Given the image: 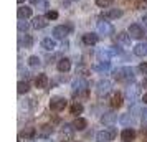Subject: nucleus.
Returning <instances> with one entry per match:
<instances>
[{
	"label": "nucleus",
	"instance_id": "29",
	"mask_svg": "<svg viewBox=\"0 0 147 142\" xmlns=\"http://www.w3.org/2000/svg\"><path fill=\"white\" fill-rule=\"evenodd\" d=\"M35 135V129L33 127H27L23 132H22V137H25V141H32Z\"/></svg>",
	"mask_w": 147,
	"mask_h": 142
},
{
	"label": "nucleus",
	"instance_id": "4",
	"mask_svg": "<svg viewBox=\"0 0 147 142\" xmlns=\"http://www.w3.org/2000/svg\"><path fill=\"white\" fill-rule=\"evenodd\" d=\"M68 101L65 98H61V96H55L51 98V101H50V109L51 111H63V109L66 108Z\"/></svg>",
	"mask_w": 147,
	"mask_h": 142
},
{
	"label": "nucleus",
	"instance_id": "5",
	"mask_svg": "<svg viewBox=\"0 0 147 142\" xmlns=\"http://www.w3.org/2000/svg\"><path fill=\"white\" fill-rule=\"evenodd\" d=\"M73 93L74 94H88V83L84 81V78H78L73 83Z\"/></svg>",
	"mask_w": 147,
	"mask_h": 142
},
{
	"label": "nucleus",
	"instance_id": "37",
	"mask_svg": "<svg viewBox=\"0 0 147 142\" xmlns=\"http://www.w3.org/2000/svg\"><path fill=\"white\" fill-rule=\"evenodd\" d=\"M139 71L142 73V75H147V63H146V61L139 65Z\"/></svg>",
	"mask_w": 147,
	"mask_h": 142
},
{
	"label": "nucleus",
	"instance_id": "20",
	"mask_svg": "<svg viewBox=\"0 0 147 142\" xmlns=\"http://www.w3.org/2000/svg\"><path fill=\"white\" fill-rule=\"evenodd\" d=\"M116 114L114 112H106V114H102V117H101V122L104 124V126H113L114 122H116Z\"/></svg>",
	"mask_w": 147,
	"mask_h": 142
},
{
	"label": "nucleus",
	"instance_id": "26",
	"mask_svg": "<svg viewBox=\"0 0 147 142\" xmlns=\"http://www.w3.org/2000/svg\"><path fill=\"white\" fill-rule=\"evenodd\" d=\"M86 119H83V117H76V121L73 122V126L76 131H84V127H86Z\"/></svg>",
	"mask_w": 147,
	"mask_h": 142
},
{
	"label": "nucleus",
	"instance_id": "11",
	"mask_svg": "<svg viewBox=\"0 0 147 142\" xmlns=\"http://www.w3.org/2000/svg\"><path fill=\"white\" fill-rule=\"evenodd\" d=\"M121 139H122V142H132L136 139V131L131 127H126L121 132Z\"/></svg>",
	"mask_w": 147,
	"mask_h": 142
},
{
	"label": "nucleus",
	"instance_id": "19",
	"mask_svg": "<svg viewBox=\"0 0 147 142\" xmlns=\"http://www.w3.org/2000/svg\"><path fill=\"white\" fill-rule=\"evenodd\" d=\"M69 68H71V61L68 60V58H61V60L58 61V71H60V73H68Z\"/></svg>",
	"mask_w": 147,
	"mask_h": 142
},
{
	"label": "nucleus",
	"instance_id": "39",
	"mask_svg": "<svg viewBox=\"0 0 147 142\" xmlns=\"http://www.w3.org/2000/svg\"><path fill=\"white\" fill-rule=\"evenodd\" d=\"M142 27L147 30V17H144V18H142Z\"/></svg>",
	"mask_w": 147,
	"mask_h": 142
},
{
	"label": "nucleus",
	"instance_id": "33",
	"mask_svg": "<svg viewBox=\"0 0 147 142\" xmlns=\"http://www.w3.org/2000/svg\"><path fill=\"white\" fill-rule=\"evenodd\" d=\"M136 7L139 8V10H147V0H137Z\"/></svg>",
	"mask_w": 147,
	"mask_h": 142
},
{
	"label": "nucleus",
	"instance_id": "24",
	"mask_svg": "<svg viewBox=\"0 0 147 142\" xmlns=\"http://www.w3.org/2000/svg\"><path fill=\"white\" fill-rule=\"evenodd\" d=\"M104 17L106 18H119V17H122V10H119V8H111V10L104 12Z\"/></svg>",
	"mask_w": 147,
	"mask_h": 142
},
{
	"label": "nucleus",
	"instance_id": "13",
	"mask_svg": "<svg viewBox=\"0 0 147 142\" xmlns=\"http://www.w3.org/2000/svg\"><path fill=\"white\" fill-rule=\"evenodd\" d=\"M35 86L40 89H45L48 86V76L45 73H40V75L35 78Z\"/></svg>",
	"mask_w": 147,
	"mask_h": 142
},
{
	"label": "nucleus",
	"instance_id": "23",
	"mask_svg": "<svg viewBox=\"0 0 147 142\" xmlns=\"http://www.w3.org/2000/svg\"><path fill=\"white\" fill-rule=\"evenodd\" d=\"M47 20H48L47 17H36V18L33 20V27L36 28V30H41V28H45L48 25Z\"/></svg>",
	"mask_w": 147,
	"mask_h": 142
},
{
	"label": "nucleus",
	"instance_id": "27",
	"mask_svg": "<svg viewBox=\"0 0 147 142\" xmlns=\"http://www.w3.org/2000/svg\"><path fill=\"white\" fill-rule=\"evenodd\" d=\"M28 89H30V84L27 81H18V84H17L18 94H25V93H28Z\"/></svg>",
	"mask_w": 147,
	"mask_h": 142
},
{
	"label": "nucleus",
	"instance_id": "15",
	"mask_svg": "<svg viewBox=\"0 0 147 142\" xmlns=\"http://www.w3.org/2000/svg\"><path fill=\"white\" fill-rule=\"evenodd\" d=\"M41 48L47 50V51H53L55 48H56L55 38H43V40H41Z\"/></svg>",
	"mask_w": 147,
	"mask_h": 142
},
{
	"label": "nucleus",
	"instance_id": "16",
	"mask_svg": "<svg viewBox=\"0 0 147 142\" xmlns=\"http://www.w3.org/2000/svg\"><path fill=\"white\" fill-rule=\"evenodd\" d=\"M109 104H111V108H119V106H122V94L121 93H113L111 94V99H109Z\"/></svg>",
	"mask_w": 147,
	"mask_h": 142
},
{
	"label": "nucleus",
	"instance_id": "2",
	"mask_svg": "<svg viewBox=\"0 0 147 142\" xmlns=\"http://www.w3.org/2000/svg\"><path fill=\"white\" fill-rule=\"evenodd\" d=\"M114 135H116V129L114 127L107 129V131H99L96 134V142H111Z\"/></svg>",
	"mask_w": 147,
	"mask_h": 142
},
{
	"label": "nucleus",
	"instance_id": "30",
	"mask_svg": "<svg viewBox=\"0 0 147 142\" xmlns=\"http://www.w3.org/2000/svg\"><path fill=\"white\" fill-rule=\"evenodd\" d=\"M83 104L81 102H74L73 106H71V114H74V116H80L81 112H83Z\"/></svg>",
	"mask_w": 147,
	"mask_h": 142
},
{
	"label": "nucleus",
	"instance_id": "8",
	"mask_svg": "<svg viewBox=\"0 0 147 142\" xmlns=\"http://www.w3.org/2000/svg\"><path fill=\"white\" fill-rule=\"evenodd\" d=\"M109 91H111V81H109V79H101V81L96 84V93H98L99 98L107 94Z\"/></svg>",
	"mask_w": 147,
	"mask_h": 142
},
{
	"label": "nucleus",
	"instance_id": "1",
	"mask_svg": "<svg viewBox=\"0 0 147 142\" xmlns=\"http://www.w3.org/2000/svg\"><path fill=\"white\" fill-rule=\"evenodd\" d=\"M113 78L116 81H122V83H129L134 79V69L129 66H122L117 68L113 71Z\"/></svg>",
	"mask_w": 147,
	"mask_h": 142
},
{
	"label": "nucleus",
	"instance_id": "21",
	"mask_svg": "<svg viewBox=\"0 0 147 142\" xmlns=\"http://www.w3.org/2000/svg\"><path fill=\"white\" fill-rule=\"evenodd\" d=\"M98 35H94V33H86V35H83V43L84 45H96L98 43Z\"/></svg>",
	"mask_w": 147,
	"mask_h": 142
},
{
	"label": "nucleus",
	"instance_id": "43",
	"mask_svg": "<svg viewBox=\"0 0 147 142\" xmlns=\"http://www.w3.org/2000/svg\"><path fill=\"white\" fill-rule=\"evenodd\" d=\"M17 2H18V3H23V2H25V0H17Z\"/></svg>",
	"mask_w": 147,
	"mask_h": 142
},
{
	"label": "nucleus",
	"instance_id": "31",
	"mask_svg": "<svg viewBox=\"0 0 147 142\" xmlns=\"http://www.w3.org/2000/svg\"><path fill=\"white\" fill-rule=\"evenodd\" d=\"M40 58H38V56H36V55H33V56H30V58H28V65H30V66L32 68H36V66H40Z\"/></svg>",
	"mask_w": 147,
	"mask_h": 142
},
{
	"label": "nucleus",
	"instance_id": "28",
	"mask_svg": "<svg viewBox=\"0 0 147 142\" xmlns=\"http://www.w3.org/2000/svg\"><path fill=\"white\" fill-rule=\"evenodd\" d=\"M119 122L122 124V126H126V127H131V124H132V117H131V114H122L119 117Z\"/></svg>",
	"mask_w": 147,
	"mask_h": 142
},
{
	"label": "nucleus",
	"instance_id": "36",
	"mask_svg": "<svg viewBox=\"0 0 147 142\" xmlns=\"http://www.w3.org/2000/svg\"><path fill=\"white\" fill-rule=\"evenodd\" d=\"M76 75H81L83 78H84V76H88V68H84V66L78 68V69H76Z\"/></svg>",
	"mask_w": 147,
	"mask_h": 142
},
{
	"label": "nucleus",
	"instance_id": "42",
	"mask_svg": "<svg viewBox=\"0 0 147 142\" xmlns=\"http://www.w3.org/2000/svg\"><path fill=\"white\" fill-rule=\"evenodd\" d=\"M30 2H32V3H38V2H40V0H30Z\"/></svg>",
	"mask_w": 147,
	"mask_h": 142
},
{
	"label": "nucleus",
	"instance_id": "10",
	"mask_svg": "<svg viewBox=\"0 0 147 142\" xmlns=\"http://www.w3.org/2000/svg\"><path fill=\"white\" fill-rule=\"evenodd\" d=\"M74 126L73 124H65L61 129V141H73V134H74Z\"/></svg>",
	"mask_w": 147,
	"mask_h": 142
},
{
	"label": "nucleus",
	"instance_id": "40",
	"mask_svg": "<svg viewBox=\"0 0 147 142\" xmlns=\"http://www.w3.org/2000/svg\"><path fill=\"white\" fill-rule=\"evenodd\" d=\"M142 88L147 89V78H144V81H142Z\"/></svg>",
	"mask_w": 147,
	"mask_h": 142
},
{
	"label": "nucleus",
	"instance_id": "32",
	"mask_svg": "<svg viewBox=\"0 0 147 142\" xmlns=\"http://www.w3.org/2000/svg\"><path fill=\"white\" fill-rule=\"evenodd\" d=\"M113 2L114 0H96V5L101 8H107V7H111L113 5Z\"/></svg>",
	"mask_w": 147,
	"mask_h": 142
},
{
	"label": "nucleus",
	"instance_id": "9",
	"mask_svg": "<svg viewBox=\"0 0 147 142\" xmlns=\"http://www.w3.org/2000/svg\"><path fill=\"white\" fill-rule=\"evenodd\" d=\"M71 32V27H65V25H58L53 28V36L58 40H65L68 36V33Z\"/></svg>",
	"mask_w": 147,
	"mask_h": 142
},
{
	"label": "nucleus",
	"instance_id": "22",
	"mask_svg": "<svg viewBox=\"0 0 147 142\" xmlns=\"http://www.w3.org/2000/svg\"><path fill=\"white\" fill-rule=\"evenodd\" d=\"M134 55L136 56H146L147 55V43H139L134 46Z\"/></svg>",
	"mask_w": 147,
	"mask_h": 142
},
{
	"label": "nucleus",
	"instance_id": "38",
	"mask_svg": "<svg viewBox=\"0 0 147 142\" xmlns=\"http://www.w3.org/2000/svg\"><path fill=\"white\" fill-rule=\"evenodd\" d=\"M142 126H146L147 127V109L142 112Z\"/></svg>",
	"mask_w": 147,
	"mask_h": 142
},
{
	"label": "nucleus",
	"instance_id": "25",
	"mask_svg": "<svg viewBox=\"0 0 147 142\" xmlns=\"http://www.w3.org/2000/svg\"><path fill=\"white\" fill-rule=\"evenodd\" d=\"M38 132H40V135L47 137V135H50L51 132H53V126H51V124H43V126L38 129Z\"/></svg>",
	"mask_w": 147,
	"mask_h": 142
},
{
	"label": "nucleus",
	"instance_id": "17",
	"mask_svg": "<svg viewBox=\"0 0 147 142\" xmlns=\"http://www.w3.org/2000/svg\"><path fill=\"white\" fill-rule=\"evenodd\" d=\"M131 40H132V38H131L129 33H124V32H122V33L117 35V43H119L121 46H131Z\"/></svg>",
	"mask_w": 147,
	"mask_h": 142
},
{
	"label": "nucleus",
	"instance_id": "34",
	"mask_svg": "<svg viewBox=\"0 0 147 142\" xmlns=\"http://www.w3.org/2000/svg\"><path fill=\"white\" fill-rule=\"evenodd\" d=\"M28 28H30V25H28L27 22H18V30H20V32H27Z\"/></svg>",
	"mask_w": 147,
	"mask_h": 142
},
{
	"label": "nucleus",
	"instance_id": "3",
	"mask_svg": "<svg viewBox=\"0 0 147 142\" xmlns=\"http://www.w3.org/2000/svg\"><path fill=\"white\" fill-rule=\"evenodd\" d=\"M127 33L131 35L132 40H140L144 36V27L142 25H137V23H132V25H129V28H127Z\"/></svg>",
	"mask_w": 147,
	"mask_h": 142
},
{
	"label": "nucleus",
	"instance_id": "35",
	"mask_svg": "<svg viewBox=\"0 0 147 142\" xmlns=\"http://www.w3.org/2000/svg\"><path fill=\"white\" fill-rule=\"evenodd\" d=\"M47 18L48 20H56L58 18V12H55V10H50L47 13Z\"/></svg>",
	"mask_w": 147,
	"mask_h": 142
},
{
	"label": "nucleus",
	"instance_id": "6",
	"mask_svg": "<svg viewBox=\"0 0 147 142\" xmlns=\"http://www.w3.org/2000/svg\"><path fill=\"white\" fill-rule=\"evenodd\" d=\"M139 93H140V88H139V86H137V84H131V86L126 89V98H127V101L131 102V104H134V102H136V99L139 98Z\"/></svg>",
	"mask_w": 147,
	"mask_h": 142
},
{
	"label": "nucleus",
	"instance_id": "14",
	"mask_svg": "<svg viewBox=\"0 0 147 142\" xmlns=\"http://www.w3.org/2000/svg\"><path fill=\"white\" fill-rule=\"evenodd\" d=\"M94 71H98V73H104V71H107L109 68H111V63L109 61H104V60H99L94 63Z\"/></svg>",
	"mask_w": 147,
	"mask_h": 142
},
{
	"label": "nucleus",
	"instance_id": "18",
	"mask_svg": "<svg viewBox=\"0 0 147 142\" xmlns=\"http://www.w3.org/2000/svg\"><path fill=\"white\" fill-rule=\"evenodd\" d=\"M20 46L25 48V50H30L33 46V38L30 35H22L20 36Z\"/></svg>",
	"mask_w": 147,
	"mask_h": 142
},
{
	"label": "nucleus",
	"instance_id": "12",
	"mask_svg": "<svg viewBox=\"0 0 147 142\" xmlns=\"http://www.w3.org/2000/svg\"><path fill=\"white\" fill-rule=\"evenodd\" d=\"M17 15H18L20 20H27V18L32 17V8L27 7V5H22V7H18V10H17Z\"/></svg>",
	"mask_w": 147,
	"mask_h": 142
},
{
	"label": "nucleus",
	"instance_id": "7",
	"mask_svg": "<svg viewBox=\"0 0 147 142\" xmlns=\"http://www.w3.org/2000/svg\"><path fill=\"white\" fill-rule=\"evenodd\" d=\"M98 32L104 36H109V35L114 33V27L109 23V22H104V20H98Z\"/></svg>",
	"mask_w": 147,
	"mask_h": 142
},
{
	"label": "nucleus",
	"instance_id": "41",
	"mask_svg": "<svg viewBox=\"0 0 147 142\" xmlns=\"http://www.w3.org/2000/svg\"><path fill=\"white\" fill-rule=\"evenodd\" d=\"M142 102H146V104H147V93H146L144 96H142Z\"/></svg>",
	"mask_w": 147,
	"mask_h": 142
}]
</instances>
